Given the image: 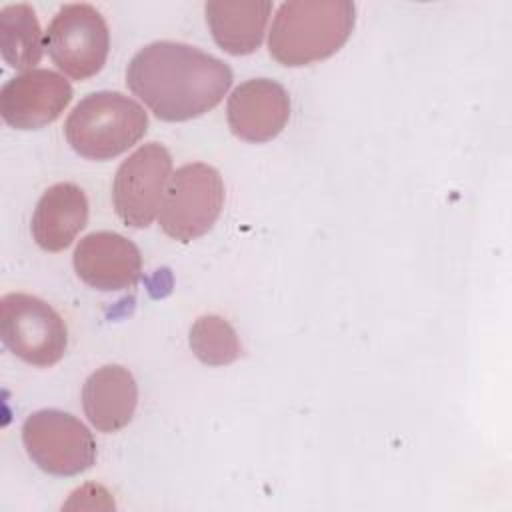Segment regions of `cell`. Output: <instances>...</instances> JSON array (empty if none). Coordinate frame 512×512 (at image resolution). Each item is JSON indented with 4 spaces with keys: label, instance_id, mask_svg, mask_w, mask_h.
I'll use <instances>...</instances> for the list:
<instances>
[{
    "label": "cell",
    "instance_id": "obj_1",
    "mask_svg": "<svg viewBox=\"0 0 512 512\" xmlns=\"http://www.w3.org/2000/svg\"><path fill=\"white\" fill-rule=\"evenodd\" d=\"M126 84L156 118L184 122L222 102L232 86V70L196 46L158 40L132 56Z\"/></svg>",
    "mask_w": 512,
    "mask_h": 512
},
{
    "label": "cell",
    "instance_id": "obj_2",
    "mask_svg": "<svg viewBox=\"0 0 512 512\" xmlns=\"http://www.w3.org/2000/svg\"><path fill=\"white\" fill-rule=\"evenodd\" d=\"M356 6L350 0H292L276 10L268 50L284 66H308L330 58L350 38Z\"/></svg>",
    "mask_w": 512,
    "mask_h": 512
},
{
    "label": "cell",
    "instance_id": "obj_3",
    "mask_svg": "<svg viewBox=\"0 0 512 512\" xmlns=\"http://www.w3.org/2000/svg\"><path fill=\"white\" fill-rule=\"evenodd\" d=\"M148 130V114L130 96L102 90L84 96L68 114L64 136L88 160H112L138 144Z\"/></svg>",
    "mask_w": 512,
    "mask_h": 512
},
{
    "label": "cell",
    "instance_id": "obj_4",
    "mask_svg": "<svg viewBox=\"0 0 512 512\" xmlns=\"http://www.w3.org/2000/svg\"><path fill=\"white\" fill-rule=\"evenodd\" d=\"M0 336L16 358L38 368L58 364L68 346L62 316L42 298L24 292L2 296Z\"/></svg>",
    "mask_w": 512,
    "mask_h": 512
},
{
    "label": "cell",
    "instance_id": "obj_5",
    "mask_svg": "<svg viewBox=\"0 0 512 512\" xmlns=\"http://www.w3.org/2000/svg\"><path fill=\"white\" fill-rule=\"evenodd\" d=\"M222 208L224 182L220 172L204 162H192L172 174L158 222L170 238L190 242L216 224Z\"/></svg>",
    "mask_w": 512,
    "mask_h": 512
},
{
    "label": "cell",
    "instance_id": "obj_6",
    "mask_svg": "<svg viewBox=\"0 0 512 512\" xmlns=\"http://www.w3.org/2000/svg\"><path fill=\"white\" fill-rule=\"evenodd\" d=\"M22 442L30 460L52 476H76L96 462L92 432L56 408L32 412L22 424Z\"/></svg>",
    "mask_w": 512,
    "mask_h": 512
},
{
    "label": "cell",
    "instance_id": "obj_7",
    "mask_svg": "<svg viewBox=\"0 0 512 512\" xmlns=\"http://www.w3.org/2000/svg\"><path fill=\"white\" fill-rule=\"evenodd\" d=\"M44 48L58 70L74 80H86L106 64L108 24L92 4H64L44 32Z\"/></svg>",
    "mask_w": 512,
    "mask_h": 512
},
{
    "label": "cell",
    "instance_id": "obj_8",
    "mask_svg": "<svg viewBox=\"0 0 512 512\" xmlns=\"http://www.w3.org/2000/svg\"><path fill=\"white\" fill-rule=\"evenodd\" d=\"M172 156L160 142L136 148L116 170L112 204L116 216L130 228H146L158 216L168 182Z\"/></svg>",
    "mask_w": 512,
    "mask_h": 512
},
{
    "label": "cell",
    "instance_id": "obj_9",
    "mask_svg": "<svg viewBox=\"0 0 512 512\" xmlns=\"http://www.w3.org/2000/svg\"><path fill=\"white\" fill-rule=\"evenodd\" d=\"M72 100L70 82L46 68L10 78L0 90V114L16 130H40L52 124Z\"/></svg>",
    "mask_w": 512,
    "mask_h": 512
},
{
    "label": "cell",
    "instance_id": "obj_10",
    "mask_svg": "<svg viewBox=\"0 0 512 512\" xmlns=\"http://www.w3.org/2000/svg\"><path fill=\"white\" fill-rule=\"evenodd\" d=\"M74 270L78 278L100 292H122L134 288L142 276V254L138 246L118 232H92L74 248Z\"/></svg>",
    "mask_w": 512,
    "mask_h": 512
},
{
    "label": "cell",
    "instance_id": "obj_11",
    "mask_svg": "<svg viewBox=\"0 0 512 512\" xmlns=\"http://www.w3.org/2000/svg\"><path fill=\"white\" fill-rule=\"evenodd\" d=\"M232 134L246 142L276 138L290 118V96L270 78H252L234 88L226 106Z\"/></svg>",
    "mask_w": 512,
    "mask_h": 512
},
{
    "label": "cell",
    "instance_id": "obj_12",
    "mask_svg": "<svg viewBox=\"0 0 512 512\" xmlns=\"http://www.w3.org/2000/svg\"><path fill=\"white\" fill-rule=\"evenodd\" d=\"M88 222V200L84 190L72 182H58L40 196L30 232L36 244L46 252L68 248Z\"/></svg>",
    "mask_w": 512,
    "mask_h": 512
},
{
    "label": "cell",
    "instance_id": "obj_13",
    "mask_svg": "<svg viewBox=\"0 0 512 512\" xmlns=\"http://www.w3.org/2000/svg\"><path fill=\"white\" fill-rule=\"evenodd\" d=\"M138 404V384L132 372L118 364L94 370L82 386V408L100 432H118L130 424Z\"/></svg>",
    "mask_w": 512,
    "mask_h": 512
},
{
    "label": "cell",
    "instance_id": "obj_14",
    "mask_svg": "<svg viewBox=\"0 0 512 512\" xmlns=\"http://www.w3.org/2000/svg\"><path fill=\"white\" fill-rule=\"evenodd\" d=\"M214 42L232 56L260 48L272 12L268 0H210L204 6Z\"/></svg>",
    "mask_w": 512,
    "mask_h": 512
},
{
    "label": "cell",
    "instance_id": "obj_15",
    "mask_svg": "<svg viewBox=\"0 0 512 512\" xmlns=\"http://www.w3.org/2000/svg\"><path fill=\"white\" fill-rule=\"evenodd\" d=\"M44 32L30 4H8L0 10V54L16 70L28 72L44 52Z\"/></svg>",
    "mask_w": 512,
    "mask_h": 512
},
{
    "label": "cell",
    "instance_id": "obj_16",
    "mask_svg": "<svg viewBox=\"0 0 512 512\" xmlns=\"http://www.w3.org/2000/svg\"><path fill=\"white\" fill-rule=\"evenodd\" d=\"M190 348L208 366L232 364L240 352V340L232 324L218 314H204L190 328Z\"/></svg>",
    "mask_w": 512,
    "mask_h": 512
}]
</instances>
